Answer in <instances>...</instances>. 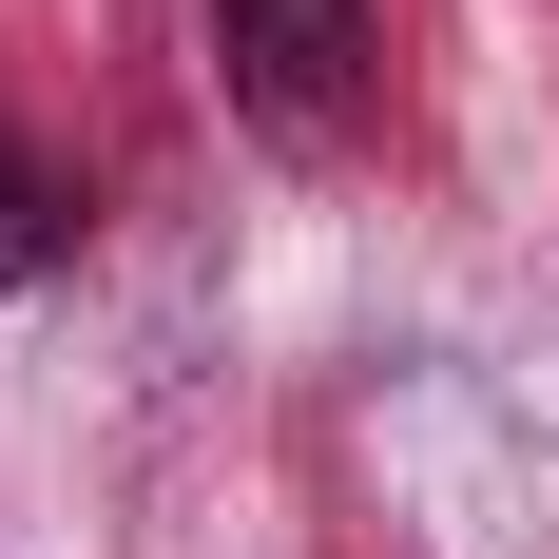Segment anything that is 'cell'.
<instances>
[{"mask_svg":"<svg viewBox=\"0 0 559 559\" xmlns=\"http://www.w3.org/2000/svg\"><path fill=\"white\" fill-rule=\"evenodd\" d=\"M213 78L251 135H289V155H329L347 97H367V0H213Z\"/></svg>","mask_w":559,"mask_h":559,"instance_id":"1","label":"cell"},{"mask_svg":"<svg viewBox=\"0 0 559 559\" xmlns=\"http://www.w3.org/2000/svg\"><path fill=\"white\" fill-rule=\"evenodd\" d=\"M39 271H58V174L0 135V289H39Z\"/></svg>","mask_w":559,"mask_h":559,"instance_id":"2","label":"cell"}]
</instances>
